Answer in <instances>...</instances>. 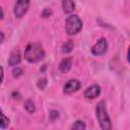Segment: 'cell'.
Returning <instances> with one entry per match:
<instances>
[{"instance_id": "6", "label": "cell", "mask_w": 130, "mask_h": 130, "mask_svg": "<svg viewBox=\"0 0 130 130\" xmlns=\"http://www.w3.org/2000/svg\"><path fill=\"white\" fill-rule=\"evenodd\" d=\"M80 87H81V82L78 79H70L64 84L63 92L64 93H72V92L79 90Z\"/></svg>"}, {"instance_id": "2", "label": "cell", "mask_w": 130, "mask_h": 130, "mask_svg": "<svg viewBox=\"0 0 130 130\" xmlns=\"http://www.w3.org/2000/svg\"><path fill=\"white\" fill-rule=\"evenodd\" d=\"M95 116L102 130H112L111 119L109 117V114L106 108V103L104 101H101L98 103L95 107Z\"/></svg>"}, {"instance_id": "15", "label": "cell", "mask_w": 130, "mask_h": 130, "mask_svg": "<svg viewBox=\"0 0 130 130\" xmlns=\"http://www.w3.org/2000/svg\"><path fill=\"white\" fill-rule=\"evenodd\" d=\"M46 85H47V78H46V77L39 79L38 82H37V86H38L41 90H43V89L46 87Z\"/></svg>"}, {"instance_id": "10", "label": "cell", "mask_w": 130, "mask_h": 130, "mask_svg": "<svg viewBox=\"0 0 130 130\" xmlns=\"http://www.w3.org/2000/svg\"><path fill=\"white\" fill-rule=\"evenodd\" d=\"M62 5V9L65 13H70L75 9V3L71 0H65L61 3Z\"/></svg>"}, {"instance_id": "3", "label": "cell", "mask_w": 130, "mask_h": 130, "mask_svg": "<svg viewBox=\"0 0 130 130\" xmlns=\"http://www.w3.org/2000/svg\"><path fill=\"white\" fill-rule=\"evenodd\" d=\"M81 28H82V20L78 15L72 14L67 17L65 21V29L68 35L70 36L76 35L81 30Z\"/></svg>"}, {"instance_id": "21", "label": "cell", "mask_w": 130, "mask_h": 130, "mask_svg": "<svg viewBox=\"0 0 130 130\" xmlns=\"http://www.w3.org/2000/svg\"><path fill=\"white\" fill-rule=\"evenodd\" d=\"M3 18V10H2V8H1V6H0V20Z\"/></svg>"}, {"instance_id": "16", "label": "cell", "mask_w": 130, "mask_h": 130, "mask_svg": "<svg viewBox=\"0 0 130 130\" xmlns=\"http://www.w3.org/2000/svg\"><path fill=\"white\" fill-rule=\"evenodd\" d=\"M22 73H23V70H22V68H20V67H14L13 68V70H12V74H13V76L14 77H19L20 75H22Z\"/></svg>"}, {"instance_id": "12", "label": "cell", "mask_w": 130, "mask_h": 130, "mask_svg": "<svg viewBox=\"0 0 130 130\" xmlns=\"http://www.w3.org/2000/svg\"><path fill=\"white\" fill-rule=\"evenodd\" d=\"M73 47H74V43H73V41H71V40L66 41V42L63 44V46H62V53H64V54L70 53V52L72 51Z\"/></svg>"}, {"instance_id": "11", "label": "cell", "mask_w": 130, "mask_h": 130, "mask_svg": "<svg viewBox=\"0 0 130 130\" xmlns=\"http://www.w3.org/2000/svg\"><path fill=\"white\" fill-rule=\"evenodd\" d=\"M9 124H10L9 118H8V117L3 113V111L0 109V128L6 129V128H8Z\"/></svg>"}, {"instance_id": "1", "label": "cell", "mask_w": 130, "mask_h": 130, "mask_svg": "<svg viewBox=\"0 0 130 130\" xmlns=\"http://www.w3.org/2000/svg\"><path fill=\"white\" fill-rule=\"evenodd\" d=\"M24 58L29 63H38L45 58V51L38 43L28 44L24 50Z\"/></svg>"}, {"instance_id": "7", "label": "cell", "mask_w": 130, "mask_h": 130, "mask_svg": "<svg viewBox=\"0 0 130 130\" xmlns=\"http://www.w3.org/2000/svg\"><path fill=\"white\" fill-rule=\"evenodd\" d=\"M101 93V87L98 84H92L90 86H88L85 90H84V98L87 100H93L96 96H99Z\"/></svg>"}, {"instance_id": "9", "label": "cell", "mask_w": 130, "mask_h": 130, "mask_svg": "<svg viewBox=\"0 0 130 130\" xmlns=\"http://www.w3.org/2000/svg\"><path fill=\"white\" fill-rule=\"evenodd\" d=\"M72 67V59L71 58H65L63 59L59 64V70L62 73L68 72Z\"/></svg>"}, {"instance_id": "14", "label": "cell", "mask_w": 130, "mask_h": 130, "mask_svg": "<svg viewBox=\"0 0 130 130\" xmlns=\"http://www.w3.org/2000/svg\"><path fill=\"white\" fill-rule=\"evenodd\" d=\"M24 108H25V110L28 112V113H35V111H36V108H35V105H34V103L30 101V100H27V101H25V103H24Z\"/></svg>"}, {"instance_id": "5", "label": "cell", "mask_w": 130, "mask_h": 130, "mask_svg": "<svg viewBox=\"0 0 130 130\" xmlns=\"http://www.w3.org/2000/svg\"><path fill=\"white\" fill-rule=\"evenodd\" d=\"M28 7H29V1H27V0L17 1L13 8V13H14L15 17H17V18L22 17L28 10Z\"/></svg>"}, {"instance_id": "8", "label": "cell", "mask_w": 130, "mask_h": 130, "mask_svg": "<svg viewBox=\"0 0 130 130\" xmlns=\"http://www.w3.org/2000/svg\"><path fill=\"white\" fill-rule=\"evenodd\" d=\"M21 61V55H20V52L18 49H14L10 55H9V58H8V65L10 66H16L20 63Z\"/></svg>"}, {"instance_id": "19", "label": "cell", "mask_w": 130, "mask_h": 130, "mask_svg": "<svg viewBox=\"0 0 130 130\" xmlns=\"http://www.w3.org/2000/svg\"><path fill=\"white\" fill-rule=\"evenodd\" d=\"M3 77H4V69H3V67H2V66H0V84L2 83Z\"/></svg>"}, {"instance_id": "18", "label": "cell", "mask_w": 130, "mask_h": 130, "mask_svg": "<svg viewBox=\"0 0 130 130\" xmlns=\"http://www.w3.org/2000/svg\"><path fill=\"white\" fill-rule=\"evenodd\" d=\"M58 117H59V113H58L57 111H55V110H52V111L50 112V119H51V121H54V120H56Z\"/></svg>"}, {"instance_id": "20", "label": "cell", "mask_w": 130, "mask_h": 130, "mask_svg": "<svg viewBox=\"0 0 130 130\" xmlns=\"http://www.w3.org/2000/svg\"><path fill=\"white\" fill-rule=\"evenodd\" d=\"M3 41H4V34L2 31H0V45L2 44Z\"/></svg>"}, {"instance_id": "4", "label": "cell", "mask_w": 130, "mask_h": 130, "mask_svg": "<svg viewBox=\"0 0 130 130\" xmlns=\"http://www.w3.org/2000/svg\"><path fill=\"white\" fill-rule=\"evenodd\" d=\"M108 51V42L105 38H101L98 42L92 46L91 53L94 56H102Z\"/></svg>"}, {"instance_id": "13", "label": "cell", "mask_w": 130, "mask_h": 130, "mask_svg": "<svg viewBox=\"0 0 130 130\" xmlns=\"http://www.w3.org/2000/svg\"><path fill=\"white\" fill-rule=\"evenodd\" d=\"M71 130H85V123L82 120H77L73 123Z\"/></svg>"}, {"instance_id": "17", "label": "cell", "mask_w": 130, "mask_h": 130, "mask_svg": "<svg viewBox=\"0 0 130 130\" xmlns=\"http://www.w3.org/2000/svg\"><path fill=\"white\" fill-rule=\"evenodd\" d=\"M51 14H52V10H51L50 8H45V9L42 11V13H41V15H42L43 17H49Z\"/></svg>"}]
</instances>
